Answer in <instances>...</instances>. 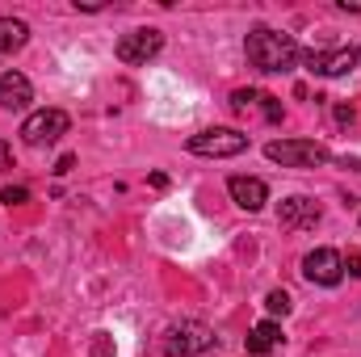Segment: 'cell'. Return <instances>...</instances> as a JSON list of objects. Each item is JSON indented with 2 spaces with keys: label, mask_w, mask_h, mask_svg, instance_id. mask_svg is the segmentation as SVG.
I'll list each match as a JSON object with an SVG mask.
<instances>
[{
  "label": "cell",
  "mask_w": 361,
  "mask_h": 357,
  "mask_svg": "<svg viewBox=\"0 0 361 357\" xmlns=\"http://www.w3.org/2000/svg\"><path fill=\"white\" fill-rule=\"evenodd\" d=\"M68 126H72V118L63 109H38L21 122V143L25 147H51L68 135Z\"/></svg>",
  "instance_id": "cell-5"
},
{
  "label": "cell",
  "mask_w": 361,
  "mask_h": 357,
  "mask_svg": "<svg viewBox=\"0 0 361 357\" xmlns=\"http://www.w3.org/2000/svg\"><path fill=\"white\" fill-rule=\"evenodd\" d=\"M0 164H8V143H0Z\"/></svg>",
  "instance_id": "cell-23"
},
{
  "label": "cell",
  "mask_w": 361,
  "mask_h": 357,
  "mask_svg": "<svg viewBox=\"0 0 361 357\" xmlns=\"http://www.w3.org/2000/svg\"><path fill=\"white\" fill-rule=\"evenodd\" d=\"M341 13H361V0H336Z\"/></svg>",
  "instance_id": "cell-20"
},
{
  "label": "cell",
  "mask_w": 361,
  "mask_h": 357,
  "mask_svg": "<svg viewBox=\"0 0 361 357\" xmlns=\"http://www.w3.org/2000/svg\"><path fill=\"white\" fill-rule=\"evenodd\" d=\"M265 156L273 164H281V169H319V164L332 160L328 147L315 143V139H273L265 147Z\"/></svg>",
  "instance_id": "cell-4"
},
{
  "label": "cell",
  "mask_w": 361,
  "mask_h": 357,
  "mask_svg": "<svg viewBox=\"0 0 361 357\" xmlns=\"http://www.w3.org/2000/svg\"><path fill=\"white\" fill-rule=\"evenodd\" d=\"M281 324H273V320H261L252 332H248V341H244V349H248V357H265L273 353V349H281Z\"/></svg>",
  "instance_id": "cell-12"
},
{
  "label": "cell",
  "mask_w": 361,
  "mask_h": 357,
  "mask_svg": "<svg viewBox=\"0 0 361 357\" xmlns=\"http://www.w3.org/2000/svg\"><path fill=\"white\" fill-rule=\"evenodd\" d=\"M265 311L269 315H290V294L286 290H269L265 294Z\"/></svg>",
  "instance_id": "cell-14"
},
{
  "label": "cell",
  "mask_w": 361,
  "mask_h": 357,
  "mask_svg": "<svg viewBox=\"0 0 361 357\" xmlns=\"http://www.w3.org/2000/svg\"><path fill=\"white\" fill-rule=\"evenodd\" d=\"M244 55H248V63H252L257 72H294V63L302 59L298 42H294L290 34H281V30H269V25L248 30Z\"/></svg>",
  "instance_id": "cell-1"
},
{
  "label": "cell",
  "mask_w": 361,
  "mask_h": 357,
  "mask_svg": "<svg viewBox=\"0 0 361 357\" xmlns=\"http://www.w3.org/2000/svg\"><path fill=\"white\" fill-rule=\"evenodd\" d=\"M277 219H281V227H315L319 223V202H311V198H286L281 210H277Z\"/></svg>",
  "instance_id": "cell-11"
},
{
  "label": "cell",
  "mask_w": 361,
  "mask_h": 357,
  "mask_svg": "<svg viewBox=\"0 0 361 357\" xmlns=\"http://www.w3.org/2000/svg\"><path fill=\"white\" fill-rule=\"evenodd\" d=\"M114 51H118V59H122V63L143 68V63H152V59L164 51V34H160V30H152V25H147V30H130V34H122V38H118V47H114Z\"/></svg>",
  "instance_id": "cell-6"
},
{
  "label": "cell",
  "mask_w": 361,
  "mask_h": 357,
  "mask_svg": "<svg viewBox=\"0 0 361 357\" xmlns=\"http://www.w3.org/2000/svg\"><path fill=\"white\" fill-rule=\"evenodd\" d=\"M30 101H34L30 76H21V72H4L0 76V109H25Z\"/></svg>",
  "instance_id": "cell-10"
},
{
  "label": "cell",
  "mask_w": 361,
  "mask_h": 357,
  "mask_svg": "<svg viewBox=\"0 0 361 357\" xmlns=\"http://www.w3.org/2000/svg\"><path fill=\"white\" fill-rule=\"evenodd\" d=\"M227 193H231V202H235L240 210H248V214H257V210L269 202V185L261 177H231L227 181Z\"/></svg>",
  "instance_id": "cell-9"
},
{
  "label": "cell",
  "mask_w": 361,
  "mask_h": 357,
  "mask_svg": "<svg viewBox=\"0 0 361 357\" xmlns=\"http://www.w3.org/2000/svg\"><path fill=\"white\" fill-rule=\"evenodd\" d=\"M30 42V25L21 17H0V55H13Z\"/></svg>",
  "instance_id": "cell-13"
},
{
  "label": "cell",
  "mask_w": 361,
  "mask_h": 357,
  "mask_svg": "<svg viewBox=\"0 0 361 357\" xmlns=\"http://www.w3.org/2000/svg\"><path fill=\"white\" fill-rule=\"evenodd\" d=\"M261 109H265V118H269V122H281V101H277V97L261 92Z\"/></svg>",
  "instance_id": "cell-17"
},
{
  "label": "cell",
  "mask_w": 361,
  "mask_h": 357,
  "mask_svg": "<svg viewBox=\"0 0 361 357\" xmlns=\"http://www.w3.org/2000/svg\"><path fill=\"white\" fill-rule=\"evenodd\" d=\"M0 202H4V206H21V202H30V189H25V185H4V189H0Z\"/></svg>",
  "instance_id": "cell-16"
},
{
  "label": "cell",
  "mask_w": 361,
  "mask_h": 357,
  "mask_svg": "<svg viewBox=\"0 0 361 357\" xmlns=\"http://www.w3.org/2000/svg\"><path fill=\"white\" fill-rule=\"evenodd\" d=\"M214 345H219V337L202 320H180V324L169 328V337H164V353L169 357H202V353H210Z\"/></svg>",
  "instance_id": "cell-3"
},
{
  "label": "cell",
  "mask_w": 361,
  "mask_h": 357,
  "mask_svg": "<svg viewBox=\"0 0 361 357\" xmlns=\"http://www.w3.org/2000/svg\"><path fill=\"white\" fill-rule=\"evenodd\" d=\"M72 169H76V156H63V160L55 164V173H59V177H63V173H72Z\"/></svg>",
  "instance_id": "cell-19"
},
{
  "label": "cell",
  "mask_w": 361,
  "mask_h": 357,
  "mask_svg": "<svg viewBox=\"0 0 361 357\" xmlns=\"http://www.w3.org/2000/svg\"><path fill=\"white\" fill-rule=\"evenodd\" d=\"M257 101H261V92H257V89H235V92H231V109H235V114H244V109H248V105H257Z\"/></svg>",
  "instance_id": "cell-15"
},
{
  "label": "cell",
  "mask_w": 361,
  "mask_h": 357,
  "mask_svg": "<svg viewBox=\"0 0 361 357\" xmlns=\"http://www.w3.org/2000/svg\"><path fill=\"white\" fill-rule=\"evenodd\" d=\"M357 59H361L357 47H336V51H307V55H302L307 72H311V76H328V80H336V76H349V72L357 68Z\"/></svg>",
  "instance_id": "cell-7"
},
{
  "label": "cell",
  "mask_w": 361,
  "mask_h": 357,
  "mask_svg": "<svg viewBox=\"0 0 361 357\" xmlns=\"http://www.w3.org/2000/svg\"><path fill=\"white\" fill-rule=\"evenodd\" d=\"M302 277L311 286H341L345 282V257L336 248H315L302 257Z\"/></svg>",
  "instance_id": "cell-8"
},
{
  "label": "cell",
  "mask_w": 361,
  "mask_h": 357,
  "mask_svg": "<svg viewBox=\"0 0 361 357\" xmlns=\"http://www.w3.org/2000/svg\"><path fill=\"white\" fill-rule=\"evenodd\" d=\"M345 269H349L353 277H361V253H349V257H345Z\"/></svg>",
  "instance_id": "cell-18"
},
{
  "label": "cell",
  "mask_w": 361,
  "mask_h": 357,
  "mask_svg": "<svg viewBox=\"0 0 361 357\" xmlns=\"http://www.w3.org/2000/svg\"><path fill=\"white\" fill-rule=\"evenodd\" d=\"M76 8H85V13H97V8H101V0H76Z\"/></svg>",
  "instance_id": "cell-22"
},
{
  "label": "cell",
  "mask_w": 361,
  "mask_h": 357,
  "mask_svg": "<svg viewBox=\"0 0 361 357\" xmlns=\"http://www.w3.org/2000/svg\"><path fill=\"white\" fill-rule=\"evenodd\" d=\"M336 118L341 122H353V105H336Z\"/></svg>",
  "instance_id": "cell-21"
},
{
  "label": "cell",
  "mask_w": 361,
  "mask_h": 357,
  "mask_svg": "<svg viewBox=\"0 0 361 357\" xmlns=\"http://www.w3.org/2000/svg\"><path fill=\"white\" fill-rule=\"evenodd\" d=\"M185 147H189L193 156H206V160H231V156L248 152V135L235 131V126H210V131L189 135Z\"/></svg>",
  "instance_id": "cell-2"
}]
</instances>
